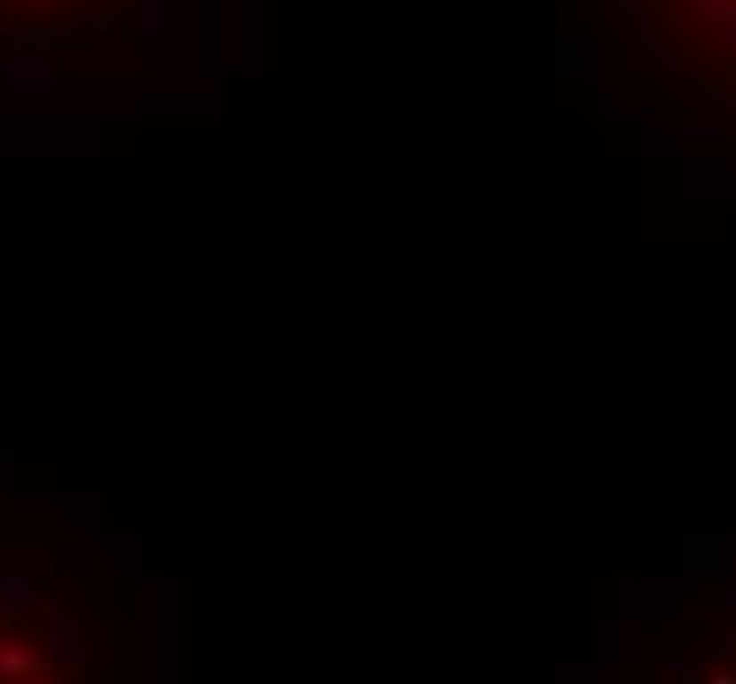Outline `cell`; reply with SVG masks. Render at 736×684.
<instances>
[{
  "mask_svg": "<svg viewBox=\"0 0 736 684\" xmlns=\"http://www.w3.org/2000/svg\"><path fill=\"white\" fill-rule=\"evenodd\" d=\"M90 622L69 606V600H53V627L37 637V647H43V658L48 664H74V658H90Z\"/></svg>",
  "mask_w": 736,
  "mask_h": 684,
  "instance_id": "1",
  "label": "cell"
},
{
  "mask_svg": "<svg viewBox=\"0 0 736 684\" xmlns=\"http://www.w3.org/2000/svg\"><path fill=\"white\" fill-rule=\"evenodd\" d=\"M37 595H43V579H37V574L0 569V627L16 622V616H27V611L37 606Z\"/></svg>",
  "mask_w": 736,
  "mask_h": 684,
  "instance_id": "2",
  "label": "cell"
},
{
  "mask_svg": "<svg viewBox=\"0 0 736 684\" xmlns=\"http://www.w3.org/2000/svg\"><path fill=\"white\" fill-rule=\"evenodd\" d=\"M48 658H43V647H32V642H21V637H0V680H27V674H37Z\"/></svg>",
  "mask_w": 736,
  "mask_h": 684,
  "instance_id": "3",
  "label": "cell"
},
{
  "mask_svg": "<svg viewBox=\"0 0 736 684\" xmlns=\"http://www.w3.org/2000/svg\"><path fill=\"white\" fill-rule=\"evenodd\" d=\"M43 684H63V680H43Z\"/></svg>",
  "mask_w": 736,
  "mask_h": 684,
  "instance_id": "4",
  "label": "cell"
}]
</instances>
